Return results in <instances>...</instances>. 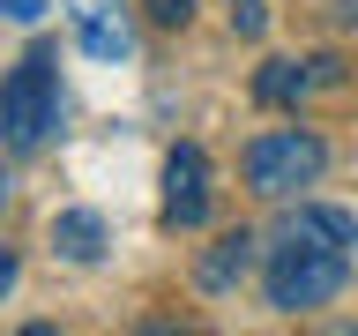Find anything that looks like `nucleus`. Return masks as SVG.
Listing matches in <instances>:
<instances>
[{"label":"nucleus","instance_id":"nucleus-1","mask_svg":"<svg viewBox=\"0 0 358 336\" xmlns=\"http://www.w3.org/2000/svg\"><path fill=\"white\" fill-rule=\"evenodd\" d=\"M351 262H358V217L336 209V202H306L284 224L276 254H268V307L276 314L329 307L343 291V276H351Z\"/></svg>","mask_w":358,"mask_h":336},{"label":"nucleus","instance_id":"nucleus-2","mask_svg":"<svg viewBox=\"0 0 358 336\" xmlns=\"http://www.w3.org/2000/svg\"><path fill=\"white\" fill-rule=\"evenodd\" d=\"M52 127H60V52L30 45L8 67V83H0V142L8 150H38Z\"/></svg>","mask_w":358,"mask_h":336},{"label":"nucleus","instance_id":"nucleus-3","mask_svg":"<svg viewBox=\"0 0 358 336\" xmlns=\"http://www.w3.org/2000/svg\"><path fill=\"white\" fill-rule=\"evenodd\" d=\"M239 172H246V187L262 202H284V195H299V187H313V179L329 172V150H321V134H306V127H268V134L246 142Z\"/></svg>","mask_w":358,"mask_h":336},{"label":"nucleus","instance_id":"nucleus-4","mask_svg":"<svg viewBox=\"0 0 358 336\" xmlns=\"http://www.w3.org/2000/svg\"><path fill=\"white\" fill-rule=\"evenodd\" d=\"M201 217H209V157H201L194 142H179V150L164 157V224L194 232Z\"/></svg>","mask_w":358,"mask_h":336},{"label":"nucleus","instance_id":"nucleus-5","mask_svg":"<svg viewBox=\"0 0 358 336\" xmlns=\"http://www.w3.org/2000/svg\"><path fill=\"white\" fill-rule=\"evenodd\" d=\"M75 38H83L90 60H105V67L134 60V22H127V8H120V0H97V8H83V15H75Z\"/></svg>","mask_w":358,"mask_h":336},{"label":"nucleus","instance_id":"nucleus-6","mask_svg":"<svg viewBox=\"0 0 358 336\" xmlns=\"http://www.w3.org/2000/svg\"><path fill=\"white\" fill-rule=\"evenodd\" d=\"M313 83H336V60H268L254 75V97L262 105H299Z\"/></svg>","mask_w":358,"mask_h":336},{"label":"nucleus","instance_id":"nucleus-7","mask_svg":"<svg viewBox=\"0 0 358 336\" xmlns=\"http://www.w3.org/2000/svg\"><path fill=\"white\" fill-rule=\"evenodd\" d=\"M246 262H254V232H224V239L194 262V284L201 291H231L246 276Z\"/></svg>","mask_w":358,"mask_h":336},{"label":"nucleus","instance_id":"nucleus-8","mask_svg":"<svg viewBox=\"0 0 358 336\" xmlns=\"http://www.w3.org/2000/svg\"><path fill=\"white\" fill-rule=\"evenodd\" d=\"M52 246H60L67 262H97V254H105V217H97V209H60V217H52Z\"/></svg>","mask_w":358,"mask_h":336},{"label":"nucleus","instance_id":"nucleus-9","mask_svg":"<svg viewBox=\"0 0 358 336\" xmlns=\"http://www.w3.org/2000/svg\"><path fill=\"white\" fill-rule=\"evenodd\" d=\"M224 15H231L239 38H262V30H268V0H224Z\"/></svg>","mask_w":358,"mask_h":336},{"label":"nucleus","instance_id":"nucleus-10","mask_svg":"<svg viewBox=\"0 0 358 336\" xmlns=\"http://www.w3.org/2000/svg\"><path fill=\"white\" fill-rule=\"evenodd\" d=\"M134 8H142L150 22H164V30H179V22L194 15V0H134Z\"/></svg>","mask_w":358,"mask_h":336},{"label":"nucleus","instance_id":"nucleus-11","mask_svg":"<svg viewBox=\"0 0 358 336\" xmlns=\"http://www.w3.org/2000/svg\"><path fill=\"white\" fill-rule=\"evenodd\" d=\"M0 15H8V22H38L45 0H0Z\"/></svg>","mask_w":358,"mask_h":336},{"label":"nucleus","instance_id":"nucleus-12","mask_svg":"<svg viewBox=\"0 0 358 336\" xmlns=\"http://www.w3.org/2000/svg\"><path fill=\"white\" fill-rule=\"evenodd\" d=\"M15 269H22V262H15V246H0V299L15 291Z\"/></svg>","mask_w":358,"mask_h":336},{"label":"nucleus","instance_id":"nucleus-13","mask_svg":"<svg viewBox=\"0 0 358 336\" xmlns=\"http://www.w3.org/2000/svg\"><path fill=\"white\" fill-rule=\"evenodd\" d=\"M336 22H343V30H358V0H336Z\"/></svg>","mask_w":358,"mask_h":336},{"label":"nucleus","instance_id":"nucleus-14","mask_svg":"<svg viewBox=\"0 0 358 336\" xmlns=\"http://www.w3.org/2000/svg\"><path fill=\"white\" fill-rule=\"evenodd\" d=\"M0 209H8V179H0Z\"/></svg>","mask_w":358,"mask_h":336}]
</instances>
